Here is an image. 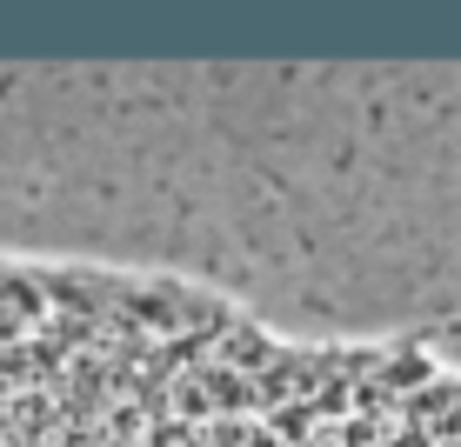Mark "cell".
<instances>
[{
  "label": "cell",
  "instance_id": "6da1fadb",
  "mask_svg": "<svg viewBox=\"0 0 461 447\" xmlns=\"http://www.w3.org/2000/svg\"><path fill=\"white\" fill-rule=\"evenodd\" d=\"M0 447H201V441L161 434V427H27V434H0Z\"/></svg>",
  "mask_w": 461,
  "mask_h": 447
}]
</instances>
